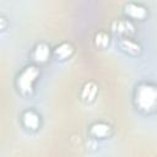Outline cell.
Masks as SVG:
<instances>
[{
	"mask_svg": "<svg viewBox=\"0 0 157 157\" xmlns=\"http://www.w3.org/2000/svg\"><path fill=\"white\" fill-rule=\"evenodd\" d=\"M136 104L142 110H152L157 107V87L141 85L136 90Z\"/></svg>",
	"mask_w": 157,
	"mask_h": 157,
	"instance_id": "obj_1",
	"label": "cell"
},
{
	"mask_svg": "<svg viewBox=\"0 0 157 157\" xmlns=\"http://www.w3.org/2000/svg\"><path fill=\"white\" fill-rule=\"evenodd\" d=\"M38 76V69L34 67V66H28L26 67L21 75L18 76V80H17V85L20 87V90L22 92H29L32 90V86H33V82L36 81Z\"/></svg>",
	"mask_w": 157,
	"mask_h": 157,
	"instance_id": "obj_2",
	"label": "cell"
},
{
	"mask_svg": "<svg viewBox=\"0 0 157 157\" xmlns=\"http://www.w3.org/2000/svg\"><path fill=\"white\" fill-rule=\"evenodd\" d=\"M125 12L129 16H131L134 18H139V20H141L146 16V9L139 4H135V2L126 4L125 5Z\"/></svg>",
	"mask_w": 157,
	"mask_h": 157,
	"instance_id": "obj_3",
	"label": "cell"
},
{
	"mask_svg": "<svg viewBox=\"0 0 157 157\" xmlns=\"http://www.w3.org/2000/svg\"><path fill=\"white\" fill-rule=\"evenodd\" d=\"M97 91H98V88L94 82H87L82 88L81 97L85 102H92L97 94Z\"/></svg>",
	"mask_w": 157,
	"mask_h": 157,
	"instance_id": "obj_4",
	"label": "cell"
},
{
	"mask_svg": "<svg viewBox=\"0 0 157 157\" xmlns=\"http://www.w3.org/2000/svg\"><path fill=\"white\" fill-rule=\"evenodd\" d=\"M33 58L36 61L44 63L49 58V47L45 43H39L33 52Z\"/></svg>",
	"mask_w": 157,
	"mask_h": 157,
	"instance_id": "obj_5",
	"label": "cell"
},
{
	"mask_svg": "<svg viewBox=\"0 0 157 157\" xmlns=\"http://www.w3.org/2000/svg\"><path fill=\"white\" fill-rule=\"evenodd\" d=\"M22 119H23V124H25L27 128L33 129V130L38 128L39 118H38V115H37L33 110H27V112H25Z\"/></svg>",
	"mask_w": 157,
	"mask_h": 157,
	"instance_id": "obj_6",
	"label": "cell"
},
{
	"mask_svg": "<svg viewBox=\"0 0 157 157\" xmlns=\"http://www.w3.org/2000/svg\"><path fill=\"white\" fill-rule=\"evenodd\" d=\"M109 125L104 124V123H96L91 126V134L96 137H104L109 134Z\"/></svg>",
	"mask_w": 157,
	"mask_h": 157,
	"instance_id": "obj_7",
	"label": "cell"
},
{
	"mask_svg": "<svg viewBox=\"0 0 157 157\" xmlns=\"http://www.w3.org/2000/svg\"><path fill=\"white\" fill-rule=\"evenodd\" d=\"M119 45L121 47V49H124L125 52H128L130 54H137L140 52V45L130 39H121Z\"/></svg>",
	"mask_w": 157,
	"mask_h": 157,
	"instance_id": "obj_8",
	"label": "cell"
},
{
	"mask_svg": "<svg viewBox=\"0 0 157 157\" xmlns=\"http://www.w3.org/2000/svg\"><path fill=\"white\" fill-rule=\"evenodd\" d=\"M71 53H72V47H71L70 44H67V43H63V44H60V45L55 49V55L59 56L60 59L67 58Z\"/></svg>",
	"mask_w": 157,
	"mask_h": 157,
	"instance_id": "obj_9",
	"label": "cell"
},
{
	"mask_svg": "<svg viewBox=\"0 0 157 157\" xmlns=\"http://www.w3.org/2000/svg\"><path fill=\"white\" fill-rule=\"evenodd\" d=\"M115 26H117L115 31H118V32H121V33L134 32V26L130 21H119V22L115 23Z\"/></svg>",
	"mask_w": 157,
	"mask_h": 157,
	"instance_id": "obj_10",
	"label": "cell"
},
{
	"mask_svg": "<svg viewBox=\"0 0 157 157\" xmlns=\"http://www.w3.org/2000/svg\"><path fill=\"white\" fill-rule=\"evenodd\" d=\"M109 43V36L104 32H99L97 36H96V44L101 48H104L107 47Z\"/></svg>",
	"mask_w": 157,
	"mask_h": 157,
	"instance_id": "obj_11",
	"label": "cell"
}]
</instances>
